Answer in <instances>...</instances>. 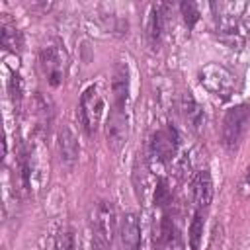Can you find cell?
<instances>
[{"label":"cell","mask_w":250,"mask_h":250,"mask_svg":"<svg viewBox=\"0 0 250 250\" xmlns=\"http://www.w3.org/2000/svg\"><path fill=\"white\" fill-rule=\"evenodd\" d=\"M92 238L98 250H107L113 242L115 229H117V215L111 201H100L90 215Z\"/></svg>","instance_id":"1"},{"label":"cell","mask_w":250,"mask_h":250,"mask_svg":"<svg viewBox=\"0 0 250 250\" xmlns=\"http://www.w3.org/2000/svg\"><path fill=\"white\" fill-rule=\"evenodd\" d=\"M197 76H199L201 86L209 94H213V96H217L221 100H229L236 92V76L227 66H223L219 62L203 64L199 68Z\"/></svg>","instance_id":"2"},{"label":"cell","mask_w":250,"mask_h":250,"mask_svg":"<svg viewBox=\"0 0 250 250\" xmlns=\"http://www.w3.org/2000/svg\"><path fill=\"white\" fill-rule=\"evenodd\" d=\"M248 121H250V105L248 104H238L225 113L223 127H221V139H223L225 148L234 150L240 145V141L248 129Z\"/></svg>","instance_id":"3"},{"label":"cell","mask_w":250,"mask_h":250,"mask_svg":"<svg viewBox=\"0 0 250 250\" xmlns=\"http://www.w3.org/2000/svg\"><path fill=\"white\" fill-rule=\"evenodd\" d=\"M39 66L51 86H59L66 74V53L61 43L51 41L39 51Z\"/></svg>","instance_id":"4"},{"label":"cell","mask_w":250,"mask_h":250,"mask_svg":"<svg viewBox=\"0 0 250 250\" xmlns=\"http://www.w3.org/2000/svg\"><path fill=\"white\" fill-rule=\"evenodd\" d=\"M217 37L230 49H240L246 43V31L240 21V14H215Z\"/></svg>","instance_id":"5"},{"label":"cell","mask_w":250,"mask_h":250,"mask_svg":"<svg viewBox=\"0 0 250 250\" xmlns=\"http://www.w3.org/2000/svg\"><path fill=\"white\" fill-rule=\"evenodd\" d=\"M102 113H104V98L98 86H88L80 98V115H82V123L88 133L96 131V127L100 125Z\"/></svg>","instance_id":"6"},{"label":"cell","mask_w":250,"mask_h":250,"mask_svg":"<svg viewBox=\"0 0 250 250\" xmlns=\"http://www.w3.org/2000/svg\"><path fill=\"white\" fill-rule=\"evenodd\" d=\"M129 135V121H127V113L125 109H117L113 107L109 111V117L105 121V141L107 146L111 150H119Z\"/></svg>","instance_id":"7"},{"label":"cell","mask_w":250,"mask_h":250,"mask_svg":"<svg viewBox=\"0 0 250 250\" xmlns=\"http://www.w3.org/2000/svg\"><path fill=\"white\" fill-rule=\"evenodd\" d=\"M176 146H178V135L172 127H168V129L158 131L150 137L148 152H150V158H156L158 162L164 164L174 156Z\"/></svg>","instance_id":"8"},{"label":"cell","mask_w":250,"mask_h":250,"mask_svg":"<svg viewBox=\"0 0 250 250\" xmlns=\"http://www.w3.org/2000/svg\"><path fill=\"white\" fill-rule=\"evenodd\" d=\"M119 236H121V248L123 250H139L141 246V225L139 217L135 213H125L121 219L119 227Z\"/></svg>","instance_id":"9"},{"label":"cell","mask_w":250,"mask_h":250,"mask_svg":"<svg viewBox=\"0 0 250 250\" xmlns=\"http://www.w3.org/2000/svg\"><path fill=\"white\" fill-rule=\"evenodd\" d=\"M57 145H59V154H61V162L66 166V168H72L78 160V141H76V135L68 129V127H62L59 131V139H57Z\"/></svg>","instance_id":"10"},{"label":"cell","mask_w":250,"mask_h":250,"mask_svg":"<svg viewBox=\"0 0 250 250\" xmlns=\"http://www.w3.org/2000/svg\"><path fill=\"white\" fill-rule=\"evenodd\" d=\"M111 94H113V107L125 109L129 98V72L125 64H117L111 80Z\"/></svg>","instance_id":"11"},{"label":"cell","mask_w":250,"mask_h":250,"mask_svg":"<svg viewBox=\"0 0 250 250\" xmlns=\"http://www.w3.org/2000/svg\"><path fill=\"white\" fill-rule=\"evenodd\" d=\"M213 199V182H211V174L207 170H199L193 178V201L197 205V209H205L209 207Z\"/></svg>","instance_id":"12"},{"label":"cell","mask_w":250,"mask_h":250,"mask_svg":"<svg viewBox=\"0 0 250 250\" xmlns=\"http://www.w3.org/2000/svg\"><path fill=\"white\" fill-rule=\"evenodd\" d=\"M180 107H182V115L186 119V123L193 129V131H199L203 121H205V115H203V109L201 105L195 102V98L191 96V92H184L182 94V100H180Z\"/></svg>","instance_id":"13"},{"label":"cell","mask_w":250,"mask_h":250,"mask_svg":"<svg viewBox=\"0 0 250 250\" xmlns=\"http://www.w3.org/2000/svg\"><path fill=\"white\" fill-rule=\"evenodd\" d=\"M162 10H164L162 4H154V6H150L148 18H146V37H148L152 47H156L160 43V37H162V29H164V14H162Z\"/></svg>","instance_id":"14"},{"label":"cell","mask_w":250,"mask_h":250,"mask_svg":"<svg viewBox=\"0 0 250 250\" xmlns=\"http://www.w3.org/2000/svg\"><path fill=\"white\" fill-rule=\"evenodd\" d=\"M0 41H2V47L6 51H12V53H18L21 49V33L18 31L16 23L8 21L6 18H2V25H0Z\"/></svg>","instance_id":"15"},{"label":"cell","mask_w":250,"mask_h":250,"mask_svg":"<svg viewBox=\"0 0 250 250\" xmlns=\"http://www.w3.org/2000/svg\"><path fill=\"white\" fill-rule=\"evenodd\" d=\"M201 238H203V215L197 209L193 219H191V225H189V246H191V250H199Z\"/></svg>","instance_id":"16"},{"label":"cell","mask_w":250,"mask_h":250,"mask_svg":"<svg viewBox=\"0 0 250 250\" xmlns=\"http://www.w3.org/2000/svg\"><path fill=\"white\" fill-rule=\"evenodd\" d=\"M53 250H74V234L70 229H62L53 244Z\"/></svg>","instance_id":"17"},{"label":"cell","mask_w":250,"mask_h":250,"mask_svg":"<svg viewBox=\"0 0 250 250\" xmlns=\"http://www.w3.org/2000/svg\"><path fill=\"white\" fill-rule=\"evenodd\" d=\"M180 10H182V16H184V21L188 23V27H193L195 21L199 20V8L195 2H182L180 4Z\"/></svg>","instance_id":"18"},{"label":"cell","mask_w":250,"mask_h":250,"mask_svg":"<svg viewBox=\"0 0 250 250\" xmlns=\"http://www.w3.org/2000/svg\"><path fill=\"white\" fill-rule=\"evenodd\" d=\"M168 199H170V193H168L166 182H164V180H160V182L156 184V191H154V205L162 207V205H166V203H168Z\"/></svg>","instance_id":"19"},{"label":"cell","mask_w":250,"mask_h":250,"mask_svg":"<svg viewBox=\"0 0 250 250\" xmlns=\"http://www.w3.org/2000/svg\"><path fill=\"white\" fill-rule=\"evenodd\" d=\"M8 90H10V96H12L14 104H20V100H21V80H20L18 74H12L10 84H8Z\"/></svg>","instance_id":"20"},{"label":"cell","mask_w":250,"mask_h":250,"mask_svg":"<svg viewBox=\"0 0 250 250\" xmlns=\"http://www.w3.org/2000/svg\"><path fill=\"white\" fill-rule=\"evenodd\" d=\"M244 188H246V191H250V166H248V172H246V178H244Z\"/></svg>","instance_id":"21"}]
</instances>
